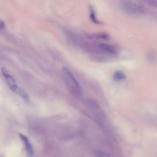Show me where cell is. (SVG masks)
Listing matches in <instances>:
<instances>
[{
	"mask_svg": "<svg viewBox=\"0 0 157 157\" xmlns=\"http://www.w3.org/2000/svg\"><path fill=\"white\" fill-rule=\"evenodd\" d=\"M17 94H18L26 102H29V96L28 94L23 88L19 87V88H18V90L17 91Z\"/></svg>",
	"mask_w": 157,
	"mask_h": 157,
	"instance_id": "5",
	"label": "cell"
},
{
	"mask_svg": "<svg viewBox=\"0 0 157 157\" xmlns=\"http://www.w3.org/2000/svg\"><path fill=\"white\" fill-rule=\"evenodd\" d=\"M94 155L96 157H111L109 154L101 151H95Z\"/></svg>",
	"mask_w": 157,
	"mask_h": 157,
	"instance_id": "8",
	"label": "cell"
},
{
	"mask_svg": "<svg viewBox=\"0 0 157 157\" xmlns=\"http://www.w3.org/2000/svg\"><path fill=\"white\" fill-rule=\"evenodd\" d=\"M19 136L24 144L25 149L26 150V152H27L28 156L29 157H32L34 155V150H33V148L28 138L26 136H25L22 134H19Z\"/></svg>",
	"mask_w": 157,
	"mask_h": 157,
	"instance_id": "4",
	"label": "cell"
},
{
	"mask_svg": "<svg viewBox=\"0 0 157 157\" xmlns=\"http://www.w3.org/2000/svg\"><path fill=\"white\" fill-rule=\"evenodd\" d=\"M113 77L115 80H122L125 78L126 75L122 71H117L113 74Z\"/></svg>",
	"mask_w": 157,
	"mask_h": 157,
	"instance_id": "7",
	"label": "cell"
},
{
	"mask_svg": "<svg viewBox=\"0 0 157 157\" xmlns=\"http://www.w3.org/2000/svg\"><path fill=\"white\" fill-rule=\"evenodd\" d=\"M100 48L103 50L105 52L110 53V54H115L116 53V51L115 50L114 48H113V47L109 45H106V44H101L99 45Z\"/></svg>",
	"mask_w": 157,
	"mask_h": 157,
	"instance_id": "6",
	"label": "cell"
},
{
	"mask_svg": "<svg viewBox=\"0 0 157 157\" xmlns=\"http://www.w3.org/2000/svg\"><path fill=\"white\" fill-rule=\"evenodd\" d=\"M121 7L124 12L128 14L139 15L144 12V9L142 6L131 1L121 2Z\"/></svg>",
	"mask_w": 157,
	"mask_h": 157,
	"instance_id": "2",
	"label": "cell"
},
{
	"mask_svg": "<svg viewBox=\"0 0 157 157\" xmlns=\"http://www.w3.org/2000/svg\"><path fill=\"white\" fill-rule=\"evenodd\" d=\"M5 27V23L3 21H2L1 19H0V28L2 29Z\"/></svg>",
	"mask_w": 157,
	"mask_h": 157,
	"instance_id": "9",
	"label": "cell"
},
{
	"mask_svg": "<svg viewBox=\"0 0 157 157\" xmlns=\"http://www.w3.org/2000/svg\"><path fill=\"white\" fill-rule=\"evenodd\" d=\"M62 72L64 80L71 93L75 97H78L81 94L82 91L72 72L67 67H63Z\"/></svg>",
	"mask_w": 157,
	"mask_h": 157,
	"instance_id": "1",
	"label": "cell"
},
{
	"mask_svg": "<svg viewBox=\"0 0 157 157\" xmlns=\"http://www.w3.org/2000/svg\"><path fill=\"white\" fill-rule=\"evenodd\" d=\"M1 72L3 75L9 87L10 88V90L13 93L17 94V91L19 88V86H18L15 78L7 72V71L5 68H3V67L1 68Z\"/></svg>",
	"mask_w": 157,
	"mask_h": 157,
	"instance_id": "3",
	"label": "cell"
}]
</instances>
